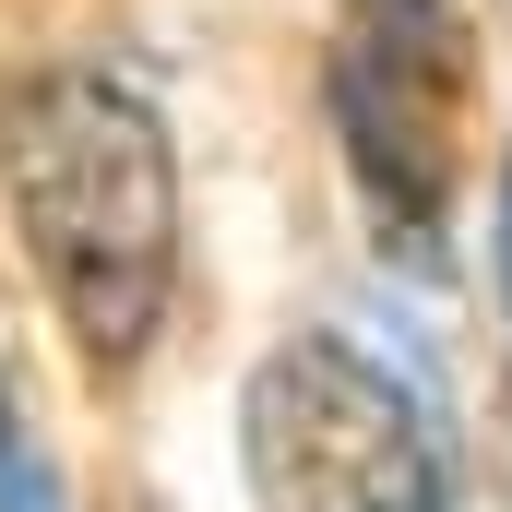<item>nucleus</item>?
I'll return each mask as SVG.
<instances>
[{"label": "nucleus", "instance_id": "7ed1b4c3", "mask_svg": "<svg viewBox=\"0 0 512 512\" xmlns=\"http://www.w3.org/2000/svg\"><path fill=\"white\" fill-rule=\"evenodd\" d=\"M465 12L453 0H346L334 24V131L382 251H441L465 179Z\"/></svg>", "mask_w": 512, "mask_h": 512}, {"label": "nucleus", "instance_id": "f03ea898", "mask_svg": "<svg viewBox=\"0 0 512 512\" xmlns=\"http://www.w3.org/2000/svg\"><path fill=\"white\" fill-rule=\"evenodd\" d=\"M239 465L262 512H441L453 465L429 405L346 334H286L239 393Z\"/></svg>", "mask_w": 512, "mask_h": 512}, {"label": "nucleus", "instance_id": "39448f33", "mask_svg": "<svg viewBox=\"0 0 512 512\" xmlns=\"http://www.w3.org/2000/svg\"><path fill=\"white\" fill-rule=\"evenodd\" d=\"M501 310H512V167H501Z\"/></svg>", "mask_w": 512, "mask_h": 512}, {"label": "nucleus", "instance_id": "f257e3e1", "mask_svg": "<svg viewBox=\"0 0 512 512\" xmlns=\"http://www.w3.org/2000/svg\"><path fill=\"white\" fill-rule=\"evenodd\" d=\"M0 203L36 251L60 334L96 370H131L179 286V155H167L155 96L108 60H60V72L12 84L0 96Z\"/></svg>", "mask_w": 512, "mask_h": 512}, {"label": "nucleus", "instance_id": "20e7f679", "mask_svg": "<svg viewBox=\"0 0 512 512\" xmlns=\"http://www.w3.org/2000/svg\"><path fill=\"white\" fill-rule=\"evenodd\" d=\"M0 512H60V489H48V465H36V441H24L12 405H0Z\"/></svg>", "mask_w": 512, "mask_h": 512}]
</instances>
